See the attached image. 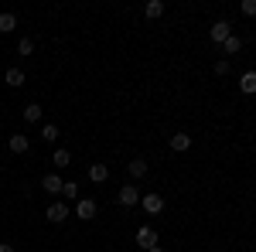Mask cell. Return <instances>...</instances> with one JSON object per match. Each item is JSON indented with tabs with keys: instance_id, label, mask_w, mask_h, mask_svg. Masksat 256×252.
Listing matches in <instances>:
<instances>
[{
	"instance_id": "5",
	"label": "cell",
	"mask_w": 256,
	"mask_h": 252,
	"mask_svg": "<svg viewBox=\"0 0 256 252\" xmlns=\"http://www.w3.org/2000/svg\"><path fill=\"white\" fill-rule=\"evenodd\" d=\"M44 218H48V222H55V225L65 222V218H68V205H65V201H52V205H48V212H44Z\"/></svg>"
},
{
	"instance_id": "1",
	"label": "cell",
	"mask_w": 256,
	"mask_h": 252,
	"mask_svg": "<svg viewBox=\"0 0 256 252\" xmlns=\"http://www.w3.org/2000/svg\"><path fill=\"white\" fill-rule=\"evenodd\" d=\"M229 34H232V24H229V20H216V24L208 27V38L216 41V44H226Z\"/></svg>"
},
{
	"instance_id": "4",
	"label": "cell",
	"mask_w": 256,
	"mask_h": 252,
	"mask_svg": "<svg viewBox=\"0 0 256 252\" xmlns=\"http://www.w3.org/2000/svg\"><path fill=\"white\" fill-rule=\"evenodd\" d=\"M140 205H144V212H147V215H160V212H164V198H160L158 191L144 194V198H140Z\"/></svg>"
},
{
	"instance_id": "10",
	"label": "cell",
	"mask_w": 256,
	"mask_h": 252,
	"mask_svg": "<svg viewBox=\"0 0 256 252\" xmlns=\"http://www.w3.org/2000/svg\"><path fill=\"white\" fill-rule=\"evenodd\" d=\"M171 150H178V154L192 150V136H188V133H174V136H171Z\"/></svg>"
},
{
	"instance_id": "25",
	"label": "cell",
	"mask_w": 256,
	"mask_h": 252,
	"mask_svg": "<svg viewBox=\"0 0 256 252\" xmlns=\"http://www.w3.org/2000/svg\"><path fill=\"white\" fill-rule=\"evenodd\" d=\"M150 252H164V249H150Z\"/></svg>"
},
{
	"instance_id": "12",
	"label": "cell",
	"mask_w": 256,
	"mask_h": 252,
	"mask_svg": "<svg viewBox=\"0 0 256 252\" xmlns=\"http://www.w3.org/2000/svg\"><path fill=\"white\" fill-rule=\"evenodd\" d=\"M4 82H7L10 89H20V85H24V72H20V68H7V75H4Z\"/></svg>"
},
{
	"instance_id": "14",
	"label": "cell",
	"mask_w": 256,
	"mask_h": 252,
	"mask_svg": "<svg viewBox=\"0 0 256 252\" xmlns=\"http://www.w3.org/2000/svg\"><path fill=\"white\" fill-rule=\"evenodd\" d=\"M144 14L147 17H164V0H147L144 3Z\"/></svg>"
},
{
	"instance_id": "23",
	"label": "cell",
	"mask_w": 256,
	"mask_h": 252,
	"mask_svg": "<svg viewBox=\"0 0 256 252\" xmlns=\"http://www.w3.org/2000/svg\"><path fill=\"white\" fill-rule=\"evenodd\" d=\"M216 75H229V61H226V58L216 61Z\"/></svg>"
},
{
	"instance_id": "11",
	"label": "cell",
	"mask_w": 256,
	"mask_h": 252,
	"mask_svg": "<svg viewBox=\"0 0 256 252\" xmlns=\"http://www.w3.org/2000/svg\"><path fill=\"white\" fill-rule=\"evenodd\" d=\"M126 171H130V177H144L147 174V160H144V157H134V160H130V164H126Z\"/></svg>"
},
{
	"instance_id": "19",
	"label": "cell",
	"mask_w": 256,
	"mask_h": 252,
	"mask_svg": "<svg viewBox=\"0 0 256 252\" xmlns=\"http://www.w3.org/2000/svg\"><path fill=\"white\" fill-rule=\"evenodd\" d=\"M41 140H48V143H55V140H58V126H55V123H48V126H41Z\"/></svg>"
},
{
	"instance_id": "17",
	"label": "cell",
	"mask_w": 256,
	"mask_h": 252,
	"mask_svg": "<svg viewBox=\"0 0 256 252\" xmlns=\"http://www.w3.org/2000/svg\"><path fill=\"white\" fill-rule=\"evenodd\" d=\"M52 164H55V171H58V167H68V164H72V154H68V150L62 147V150H55V157H52Z\"/></svg>"
},
{
	"instance_id": "8",
	"label": "cell",
	"mask_w": 256,
	"mask_h": 252,
	"mask_svg": "<svg viewBox=\"0 0 256 252\" xmlns=\"http://www.w3.org/2000/svg\"><path fill=\"white\" fill-rule=\"evenodd\" d=\"M7 143H10V150H14V154H28V150H31V140H28L24 133H10Z\"/></svg>"
},
{
	"instance_id": "18",
	"label": "cell",
	"mask_w": 256,
	"mask_h": 252,
	"mask_svg": "<svg viewBox=\"0 0 256 252\" xmlns=\"http://www.w3.org/2000/svg\"><path fill=\"white\" fill-rule=\"evenodd\" d=\"M222 51H226V55H236V51H242V41H239L236 34H229V41L222 44Z\"/></svg>"
},
{
	"instance_id": "21",
	"label": "cell",
	"mask_w": 256,
	"mask_h": 252,
	"mask_svg": "<svg viewBox=\"0 0 256 252\" xmlns=\"http://www.w3.org/2000/svg\"><path fill=\"white\" fill-rule=\"evenodd\" d=\"M62 194H65V198H79V184H76V181H65Z\"/></svg>"
},
{
	"instance_id": "7",
	"label": "cell",
	"mask_w": 256,
	"mask_h": 252,
	"mask_svg": "<svg viewBox=\"0 0 256 252\" xmlns=\"http://www.w3.org/2000/svg\"><path fill=\"white\" fill-rule=\"evenodd\" d=\"M76 215H79L82 222L96 218V201H92V198H79V205H76Z\"/></svg>"
},
{
	"instance_id": "13",
	"label": "cell",
	"mask_w": 256,
	"mask_h": 252,
	"mask_svg": "<svg viewBox=\"0 0 256 252\" xmlns=\"http://www.w3.org/2000/svg\"><path fill=\"white\" fill-rule=\"evenodd\" d=\"M106 177H110V167H106V164H92V167H89V181H96V184H102Z\"/></svg>"
},
{
	"instance_id": "22",
	"label": "cell",
	"mask_w": 256,
	"mask_h": 252,
	"mask_svg": "<svg viewBox=\"0 0 256 252\" xmlns=\"http://www.w3.org/2000/svg\"><path fill=\"white\" fill-rule=\"evenodd\" d=\"M18 51H20V55H31V51H34L31 38H20V41H18Z\"/></svg>"
},
{
	"instance_id": "3",
	"label": "cell",
	"mask_w": 256,
	"mask_h": 252,
	"mask_svg": "<svg viewBox=\"0 0 256 252\" xmlns=\"http://www.w3.org/2000/svg\"><path fill=\"white\" fill-rule=\"evenodd\" d=\"M116 201L123 205V208H134V205L140 201V191H137V184H123V188L116 191Z\"/></svg>"
},
{
	"instance_id": "15",
	"label": "cell",
	"mask_w": 256,
	"mask_h": 252,
	"mask_svg": "<svg viewBox=\"0 0 256 252\" xmlns=\"http://www.w3.org/2000/svg\"><path fill=\"white\" fill-rule=\"evenodd\" d=\"M14 27H18V17H14L10 10H4V14H0V34H10Z\"/></svg>"
},
{
	"instance_id": "20",
	"label": "cell",
	"mask_w": 256,
	"mask_h": 252,
	"mask_svg": "<svg viewBox=\"0 0 256 252\" xmlns=\"http://www.w3.org/2000/svg\"><path fill=\"white\" fill-rule=\"evenodd\" d=\"M239 10H242V17H256V0H242Z\"/></svg>"
},
{
	"instance_id": "6",
	"label": "cell",
	"mask_w": 256,
	"mask_h": 252,
	"mask_svg": "<svg viewBox=\"0 0 256 252\" xmlns=\"http://www.w3.org/2000/svg\"><path fill=\"white\" fill-rule=\"evenodd\" d=\"M41 188H44V191H48L52 198H55V194H62V188H65V181H62V177L55 174V171H52V174H44V177H41Z\"/></svg>"
},
{
	"instance_id": "9",
	"label": "cell",
	"mask_w": 256,
	"mask_h": 252,
	"mask_svg": "<svg viewBox=\"0 0 256 252\" xmlns=\"http://www.w3.org/2000/svg\"><path fill=\"white\" fill-rule=\"evenodd\" d=\"M239 92H242V96H253L256 92V72H242V78H239Z\"/></svg>"
},
{
	"instance_id": "2",
	"label": "cell",
	"mask_w": 256,
	"mask_h": 252,
	"mask_svg": "<svg viewBox=\"0 0 256 252\" xmlns=\"http://www.w3.org/2000/svg\"><path fill=\"white\" fill-rule=\"evenodd\" d=\"M137 246L140 249H158V232H154V229H150V225H140L137 229Z\"/></svg>"
},
{
	"instance_id": "24",
	"label": "cell",
	"mask_w": 256,
	"mask_h": 252,
	"mask_svg": "<svg viewBox=\"0 0 256 252\" xmlns=\"http://www.w3.org/2000/svg\"><path fill=\"white\" fill-rule=\"evenodd\" d=\"M0 252H18V249H14L10 242H0Z\"/></svg>"
},
{
	"instance_id": "16",
	"label": "cell",
	"mask_w": 256,
	"mask_h": 252,
	"mask_svg": "<svg viewBox=\"0 0 256 252\" xmlns=\"http://www.w3.org/2000/svg\"><path fill=\"white\" fill-rule=\"evenodd\" d=\"M41 113H44V109H41L38 102H28V106H24V119H28V123H38Z\"/></svg>"
}]
</instances>
